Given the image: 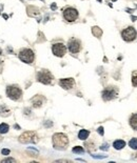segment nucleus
Returning <instances> with one entry per match:
<instances>
[{"instance_id": "20e7f679", "label": "nucleus", "mask_w": 137, "mask_h": 163, "mask_svg": "<svg viewBox=\"0 0 137 163\" xmlns=\"http://www.w3.org/2000/svg\"><path fill=\"white\" fill-rule=\"evenodd\" d=\"M102 99L104 101H110L113 100L118 96V87L117 86H108L102 91Z\"/></svg>"}, {"instance_id": "a211bd4d", "label": "nucleus", "mask_w": 137, "mask_h": 163, "mask_svg": "<svg viewBox=\"0 0 137 163\" xmlns=\"http://www.w3.org/2000/svg\"><path fill=\"white\" fill-rule=\"evenodd\" d=\"M129 146L132 149H137V138H133L129 141Z\"/></svg>"}, {"instance_id": "393cba45", "label": "nucleus", "mask_w": 137, "mask_h": 163, "mask_svg": "<svg viewBox=\"0 0 137 163\" xmlns=\"http://www.w3.org/2000/svg\"><path fill=\"white\" fill-rule=\"evenodd\" d=\"M97 132H98L99 134L102 136V135H104V127H102V126L98 127V130H97Z\"/></svg>"}, {"instance_id": "4be33fe9", "label": "nucleus", "mask_w": 137, "mask_h": 163, "mask_svg": "<svg viewBox=\"0 0 137 163\" xmlns=\"http://www.w3.org/2000/svg\"><path fill=\"white\" fill-rule=\"evenodd\" d=\"M2 163H6V162H16V160L14 158H6V159H3L1 161Z\"/></svg>"}, {"instance_id": "aec40b11", "label": "nucleus", "mask_w": 137, "mask_h": 163, "mask_svg": "<svg viewBox=\"0 0 137 163\" xmlns=\"http://www.w3.org/2000/svg\"><path fill=\"white\" fill-rule=\"evenodd\" d=\"M73 153H76V154H82L84 152V149H82V146H75L73 147Z\"/></svg>"}, {"instance_id": "a878e982", "label": "nucleus", "mask_w": 137, "mask_h": 163, "mask_svg": "<svg viewBox=\"0 0 137 163\" xmlns=\"http://www.w3.org/2000/svg\"><path fill=\"white\" fill-rule=\"evenodd\" d=\"M2 68H3V62H2V60L0 59V73L2 72Z\"/></svg>"}, {"instance_id": "f8f14e48", "label": "nucleus", "mask_w": 137, "mask_h": 163, "mask_svg": "<svg viewBox=\"0 0 137 163\" xmlns=\"http://www.w3.org/2000/svg\"><path fill=\"white\" fill-rule=\"evenodd\" d=\"M31 101H32V103H33V107L37 108V107H42V104L45 103V98L41 95H36L34 98H32Z\"/></svg>"}, {"instance_id": "6ab92c4d", "label": "nucleus", "mask_w": 137, "mask_h": 163, "mask_svg": "<svg viewBox=\"0 0 137 163\" xmlns=\"http://www.w3.org/2000/svg\"><path fill=\"white\" fill-rule=\"evenodd\" d=\"M132 84L134 87H137V71H134L132 73Z\"/></svg>"}, {"instance_id": "f257e3e1", "label": "nucleus", "mask_w": 137, "mask_h": 163, "mask_svg": "<svg viewBox=\"0 0 137 163\" xmlns=\"http://www.w3.org/2000/svg\"><path fill=\"white\" fill-rule=\"evenodd\" d=\"M53 146L55 149L58 150H65L68 149V138L67 135L62 134V133H57L53 136Z\"/></svg>"}, {"instance_id": "4468645a", "label": "nucleus", "mask_w": 137, "mask_h": 163, "mask_svg": "<svg viewBox=\"0 0 137 163\" xmlns=\"http://www.w3.org/2000/svg\"><path fill=\"white\" fill-rule=\"evenodd\" d=\"M113 146L115 149H122L124 146H126V142L123 140H116L113 143Z\"/></svg>"}, {"instance_id": "7ed1b4c3", "label": "nucleus", "mask_w": 137, "mask_h": 163, "mask_svg": "<svg viewBox=\"0 0 137 163\" xmlns=\"http://www.w3.org/2000/svg\"><path fill=\"white\" fill-rule=\"evenodd\" d=\"M18 57L22 62L31 64L33 63L34 59H35V54H34V52L31 49H22L19 52Z\"/></svg>"}, {"instance_id": "f03ea898", "label": "nucleus", "mask_w": 137, "mask_h": 163, "mask_svg": "<svg viewBox=\"0 0 137 163\" xmlns=\"http://www.w3.org/2000/svg\"><path fill=\"white\" fill-rule=\"evenodd\" d=\"M6 96L10 99L17 101L22 97V91L18 85H8L6 86Z\"/></svg>"}, {"instance_id": "9b49d317", "label": "nucleus", "mask_w": 137, "mask_h": 163, "mask_svg": "<svg viewBox=\"0 0 137 163\" xmlns=\"http://www.w3.org/2000/svg\"><path fill=\"white\" fill-rule=\"evenodd\" d=\"M59 85L65 90H71L75 86V80L73 78H65V79H60L59 80Z\"/></svg>"}, {"instance_id": "5701e85b", "label": "nucleus", "mask_w": 137, "mask_h": 163, "mask_svg": "<svg viewBox=\"0 0 137 163\" xmlns=\"http://www.w3.org/2000/svg\"><path fill=\"white\" fill-rule=\"evenodd\" d=\"M1 154L4 155V156H8V155H10V149H3L1 150Z\"/></svg>"}, {"instance_id": "2eb2a0df", "label": "nucleus", "mask_w": 137, "mask_h": 163, "mask_svg": "<svg viewBox=\"0 0 137 163\" xmlns=\"http://www.w3.org/2000/svg\"><path fill=\"white\" fill-rule=\"evenodd\" d=\"M89 135H90V132L87 130H81L79 133H78V138H79L80 140H85L89 138Z\"/></svg>"}, {"instance_id": "9d476101", "label": "nucleus", "mask_w": 137, "mask_h": 163, "mask_svg": "<svg viewBox=\"0 0 137 163\" xmlns=\"http://www.w3.org/2000/svg\"><path fill=\"white\" fill-rule=\"evenodd\" d=\"M52 52L55 56L57 57H63L67 53V46L63 43L58 42V43H54L52 46Z\"/></svg>"}, {"instance_id": "bb28decb", "label": "nucleus", "mask_w": 137, "mask_h": 163, "mask_svg": "<svg viewBox=\"0 0 137 163\" xmlns=\"http://www.w3.org/2000/svg\"><path fill=\"white\" fill-rule=\"evenodd\" d=\"M133 159L137 160V153H136V154H134V156H133Z\"/></svg>"}, {"instance_id": "dca6fc26", "label": "nucleus", "mask_w": 137, "mask_h": 163, "mask_svg": "<svg viewBox=\"0 0 137 163\" xmlns=\"http://www.w3.org/2000/svg\"><path fill=\"white\" fill-rule=\"evenodd\" d=\"M10 110L8 107H6V105H1L0 107V116H2V117H8L10 116Z\"/></svg>"}, {"instance_id": "ddd939ff", "label": "nucleus", "mask_w": 137, "mask_h": 163, "mask_svg": "<svg viewBox=\"0 0 137 163\" xmlns=\"http://www.w3.org/2000/svg\"><path fill=\"white\" fill-rule=\"evenodd\" d=\"M130 125L133 128L134 130H137V114H133V115L130 117Z\"/></svg>"}, {"instance_id": "cd10ccee", "label": "nucleus", "mask_w": 137, "mask_h": 163, "mask_svg": "<svg viewBox=\"0 0 137 163\" xmlns=\"http://www.w3.org/2000/svg\"><path fill=\"white\" fill-rule=\"evenodd\" d=\"M0 141H2V137H1V136H0Z\"/></svg>"}, {"instance_id": "1a4fd4ad", "label": "nucleus", "mask_w": 137, "mask_h": 163, "mask_svg": "<svg viewBox=\"0 0 137 163\" xmlns=\"http://www.w3.org/2000/svg\"><path fill=\"white\" fill-rule=\"evenodd\" d=\"M68 49L72 54L79 53V52L81 51V42H80V40L75 39V38L70 39L68 42Z\"/></svg>"}, {"instance_id": "6e6552de", "label": "nucleus", "mask_w": 137, "mask_h": 163, "mask_svg": "<svg viewBox=\"0 0 137 163\" xmlns=\"http://www.w3.org/2000/svg\"><path fill=\"white\" fill-rule=\"evenodd\" d=\"M19 141L21 143H36L38 137L35 132H25L19 137Z\"/></svg>"}, {"instance_id": "f3484780", "label": "nucleus", "mask_w": 137, "mask_h": 163, "mask_svg": "<svg viewBox=\"0 0 137 163\" xmlns=\"http://www.w3.org/2000/svg\"><path fill=\"white\" fill-rule=\"evenodd\" d=\"M10 130V126L6 123H1L0 124V134H6Z\"/></svg>"}, {"instance_id": "423d86ee", "label": "nucleus", "mask_w": 137, "mask_h": 163, "mask_svg": "<svg viewBox=\"0 0 137 163\" xmlns=\"http://www.w3.org/2000/svg\"><path fill=\"white\" fill-rule=\"evenodd\" d=\"M78 16H79L78 11L76 9H74V7L68 6V7H67V9L63 10V18H65V21L74 22L77 20Z\"/></svg>"}, {"instance_id": "0eeeda50", "label": "nucleus", "mask_w": 137, "mask_h": 163, "mask_svg": "<svg viewBox=\"0 0 137 163\" xmlns=\"http://www.w3.org/2000/svg\"><path fill=\"white\" fill-rule=\"evenodd\" d=\"M121 37L124 41L131 42V41H134L136 39L137 32L133 26H128V28H126L121 32Z\"/></svg>"}, {"instance_id": "39448f33", "label": "nucleus", "mask_w": 137, "mask_h": 163, "mask_svg": "<svg viewBox=\"0 0 137 163\" xmlns=\"http://www.w3.org/2000/svg\"><path fill=\"white\" fill-rule=\"evenodd\" d=\"M38 82H41L43 84H51L53 81V75L51 74V72H49L48 70H41L39 71L36 75Z\"/></svg>"}, {"instance_id": "412c9836", "label": "nucleus", "mask_w": 137, "mask_h": 163, "mask_svg": "<svg viewBox=\"0 0 137 163\" xmlns=\"http://www.w3.org/2000/svg\"><path fill=\"white\" fill-rule=\"evenodd\" d=\"M93 34H94L95 36H96V37H98V38H99V37L101 36L102 32L100 31L99 28H96V26H95V28H93Z\"/></svg>"}, {"instance_id": "b1692460", "label": "nucleus", "mask_w": 137, "mask_h": 163, "mask_svg": "<svg viewBox=\"0 0 137 163\" xmlns=\"http://www.w3.org/2000/svg\"><path fill=\"white\" fill-rule=\"evenodd\" d=\"M100 149H102V150H107V149H109V144H107V143L102 144V146L100 147Z\"/></svg>"}]
</instances>
